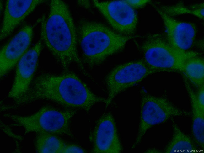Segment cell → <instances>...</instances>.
Wrapping results in <instances>:
<instances>
[{
    "label": "cell",
    "mask_w": 204,
    "mask_h": 153,
    "mask_svg": "<svg viewBox=\"0 0 204 153\" xmlns=\"http://www.w3.org/2000/svg\"><path fill=\"white\" fill-rule=\"evenodd\" d=\"M38 100L51 102L66 108L88 113L95 104L108 103L107 98L95 94L74 73L42 72L35 76L26 94L17 107Z\"/></svg>",
    "instance_id": "6da1fadb"
},
{
    "label": "cell",
    "mask_w": 204,
    "mask_h": 153,
    "mask_svg": "<svg viewBox=\"0 0 204 153\" xmlns=\"http://www.w3.org/2000/svg\"><path fill=\"white\" fill-rule=\"evenodd\" d=\"M40 21V40L63 71L75 64L83 74L92 79L78 53L76 27L67 4L50 1L47 13Z\"/></svg>",
    "instance_id": "7a4b0ae2"
},
{
    "label": "cell",
    "mask_w": 204,
    "mask_h": 153,
    "mask_svg": "<svg viewBox=\"0 0 204 153\" xmlns=\"http://www.w3.org/2000/svg\"><path fill=\"white\" fill-rule=\"evenodd\" d=\"M76 27L80 58L85 67L90 69L121 52L134 38L121 35L102 23L85 18L79 19Z\"/></svg>",
    "instance_id": "3957f363"
},
{
    "label": "cell",
    "mask_w": 204,
    "mask_h": 153,
    "mask_svg": "<svg viewBox=\"0 0 204 153\" xmlns=\"http://www.w3.org/2000/svg\"><path fill=\"white\" fill-rule=\"evenodd\" d=\"M77 110L45 105L33 113L22 116L6 113L4 116L13 122V125L30 133H47L72 138V119Z\"/></svg>",
    "instance_id": "277c9868"
},
{
    "label": "cell",
    "mask_w": 204,
    "mask_h": 153,
    "mask_svg": "<svg viewBox=\"0 0 204 153\" xmlns=\"http://www.w3.org/2000/svg\"><path fill=\"white\" fill-rule=\"evenodd\" d=\"M138 46L142 58L156 73L182 74L185 61L191 57L200 55L196 51L177 50L169 44L164 34L160 33L145 35Z\"/></svg>",
    "instance_id": "5b68a950"
},
{
    "label": "cell",
    "mask_w": 204,
    "mask_h": 153,
    "mask_svg": "<svg viewBox=\"0 0 204 153\" xmlns=\"http://www.w3.org/2000/svg\"><path fill=\"white\" fill-rule=\"evenodd\" d=\"M140 115L138 130L130 146L135 149L141 143L143 137L153 126L165 123L174 117H186L191 113L180 108L167 98L148 93L143 88L140 92Z\"/></svg>",
    "instance_id": "8992f818"
},
{
    "label": "cell",
    "mask_w": 204,
    "mask_h": 153,
    "mask_svg": "<svg viewBox=\"0 0 204 153\" xmlns=\"http://www.w3.org/2000/svg\"><path fill=\"white\" fill-rule=\"evenodd\" d=\"M156 72L142 58L125 62L114 67L105 75L104 83L108 95V106L118 95Z\"/></svg>",
    "instance_id": "52a82bcc"
},
{
    "label": "cell",
    "mask_w": 204,
    "mask_h": 153,
    "mask_svg": "<svg viewBox=\"0 0 204 153\" xmlns=\"http://www.w3.org/2000/svg\"><path fill=\"white\" fill-rule=\"evenodd\" d=\"M93 3L114 31L124 36L134 37L137 14L124 0H93Z\"/></svg>",
    "instance_id": "ba28073f"
},
{
    "label": "cell",
    "mask_w": 204,
    "mask_h": 153,
    "mask_svg": "<svg viewBox=\"0 0 204 153\" xmlns=\"http://www.w3.org/2000/svg\"><path fill=\"white\" fill-rule=\"evenodd\" d=\"M43 44L40 40L29 49L16 66L14 80L8 97L17 105L26 94L34 77Z\"/></svg>",
    "instance_id": "9c48e42d"
},
{
    "label": "cell",
    "mask_w": 204,
    "mask_h": 153,
    "mask_svg": "<svg viewBox=\"0 0 204 153\" xmlns=\"http://www.w3.org/2000/svg\"><path fill=\"white\" fill-rule=\"evenodd\" d=\"M89 140L92 145L91 152L119 153L123 151L116 122L110 112L104 113L97 120Z\"/></svg>",
    "instance_id": "30bf717a"
},
{
    "label": "cell",
    "mask_w": 204,
    "mask_h": 153,
    "mask_svg": "<svg viewBox=\"0 0 204 153\" xmlns=\"http://www.w3.org/2000/svg\"><path fill=\"white\" fill-rule=\"evenodd\" d=\"M33 36V27H21L2 47L0 52L1 79L8 74L29 50Z\"/></svg>",
    "instance_id": "8fae6325"
},
{
    "label": "cell",
    "mask_w": 204,
    "mask_h": 153,
    "mask_svg": "<svg viewBox=\"0 0 204 153\" xmlns=\"http://www.w3.org/2000/svg\"><path fill=\"white\" fill-rule=\"evenodd\" d=\"M152 6L162 20L165 30V34H163L169 44L180 51H190L196 38L197 29L195 24L175 19L157 7Z\"/></svg>",
    "instance_id": "7c38bea8"
},
{
    "label": "cell",
    "mask_w": 204,
    "mask_h": 153,
    "mask_svg": "<svg viewBox=\"0 0 204 153\" xmlns=\"http://www.w3.org/2000/svg\"><path fill=\"white\" fill-rule=\"evenodd\" d=\"M45 1L6 0L0 29V40L12 34L15 29Z\"/></svg>",
    "instance_id": "4fadbf2b"
},
{
    "label": "cell",
    "mask_w": 204,
    "mask_h": 153,
    "mask_svg": "<svg viewBox=\"0 0 204 153\" xmlns=\"http://www.w3.org/2000/svg\"><path fill=\"white\" fill-rule=\"evenodd\" d=\"M185 86L189 96L192 109V132L193 138L198 145L204 147V109L199 104L196 98V92L191 87L186 79H183Z\"/></svg>",
    "instance_id": "5bb4252c"
},
{
    "label": "cell",
    "mask_w": 204,
    "mask_h": 153,
    "mask_svg": "<svg viewBox=\"0 0 204 153\" xmlns=\"http://www.w3.org/2000/svg\"><path fill=\"white\" fill-rule=\"evenodd\" d=\"M173 135L165 148L166 153L196 152L198 150L191 139L183 132L178 125L172 121Z\"/></svg>",
    "instance_id": "9a60e30c"
},
{
    "label": "cell",
    "mask_w": 204,
    "mask_h": 153,
    "mask_svg": "<svg viewBox=\"0 0 204 153\" xmlns=\"http://www.w3.org/2000/svg\"><path fill=\"white\" fill-rule=\"evenodd\" d=\"M150 4L152 6L157 7L171 17L183 14H190L200 19H204L203 2L189 5L185 4L182 2L171 5L161 4L157 2H151Z\"/></svg>",
    "instance_id": "2e32d148"
},
{
    "label": "cell",
    "mask_w": 204,
    "mask_h": 153,
    "mask_svg": "<svg viewBox=\"0 0 204 153\" xmlns=\"http://www.w3.org/2000/svg\"><path fill=\"white\" fill-rule=\"evenodd\" d=\"M204 58L200 55L187 59L181 74L197 89L204 86Z\"/></svg>",
    "instance_id": "e0dca14e"
},
{
    "label": "cell",
    "mask_w": 204,
    "mask_h": 153,
    "mask_svg": "<svg viewBox=\"0 0 204 153\" xmlns=\"http://www.w3.org/2000/svg\"><path fill=\"white\" fill-rule=\"evenodd\" d=\"M67 144L57 135L43 133L36 134L34 141L37 153H64Z\"/></svg>",
    "instance_id": "ac0fdd59"
},
{
    "label": "cell",
    "mask_w": 204,
    "mask_h": 153,
    "mask_svg": "<svg viewBox=\"0 0 204 153\" xmlns=\"http://www.w3.org/2000/svg\"><path fill=\"white\" fill-rule=\"evenodd\" d=\"M133 9H139L144 7L150 0H124Z\"/></svg>",
    "instance_id": "d6986e66"
},
{
    "label": "cell",
    "mask_w": 204,
    "mask_h": 153,
    "mask_svg": "<svg viewBox=\"0 0 204 153\" xmlns=\"http://www.w3.org/2000/svg\"><path fill=\"white\" fill-rule=\"evenodd\" d=\"M86 151L79 146L75 144L67 143L64 151L66 153H84Z\"/></svg>",
    "instance_id": "ffe728a7"
},
{
    "label": "cell",
    "mask_w": 204,
    "mask_h": 153,
    "mask_svg": "<svg viewBox=\"0 0 204 153\" xmlns=\"http://www.w3.org/2000/svg\"><path fill=\"white\" fill-rule=\"evenodd\" d=\"M78 4L80 6L89 8L90 7V3L88 1H78Z\"/></svg>",
    "instance_id": "44dd1931"
},
{
    "label": "cell",
    "mask_w": 204,
    "mask_h": 153,
    "mask_svg": "<svg viewBox=\"0 0 204 153\" xmlns=\"http://www.w3.org/2000/svg\"><path fill=\"white\" fill-rule=\"evenodd\" d=\"M146 152H160L158 150L155 149H148Z\"/></svg>",
    "instance_id": "7402d4cb"
}]
</instances>
